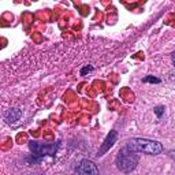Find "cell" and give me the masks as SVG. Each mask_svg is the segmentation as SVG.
<instances>
[{
    "label": "cell",
    "mask_w": 175,
    "mask_h": 175,
    "mask_svg": "<svg viewBox=\"0 0 175 175\" xmlns=\"http://www.w3.org/2000/svg\"><path fill=\"white\" fill-rule=\"evenodd\" d=\"M126 148L134 152H140V153H146V155H159L163 151L160 142L148 140V138H131L127 141Z\"/></svg>",
    "instance_id": "1"
},
{
    "label": "cell",
    "mask_w": 175,
    "mask_h": 175,
    "mask_svg": "<svg viewBox=\"0 0 175 175\" xmlns=\"http://www.w3.org/2000/svg\"><path fill=\"white\" fill-rule=\"evenodd\" d=\"M115 163H116V167H118L121 171L123 172H130L131 170H134L137 167L138 159L135 156L134 151H131L129 148H125L122 151L118 152L116 159H115Z\"/></svg>",
    "instance_id": "2"
},
{
    "label": "cell",
    "mask_w": 175,
    "mask_h": 175,
    "mask_svg": "<svg viewBox=\"0 0 175 175\" xmlns=\"http://www.w3.org/2000/svg\"><path fill=\"white\" fill-rule=\"evenodd\" d=\"M29 148L33 152V155L36 156H45V155H51L54 156L57 151V146L54 144H41L37 141H30L29 142Z\"/></svg>",
    "instance_id": "3"
},
{
    "label": "cell",
    "mask_w": 175,
    "mask_h": 175,
    "mask_svg": "<svg viewBox=\"0 0 175 175\" xmlns=\"http://www.w3.org/2000/svg\"><path fill=\"white\" fill-rule=\"evenodd\" d=\"M75 172L78 174H84V175H96L99 174V168L96 167L93 162L90 160H82L79 164L75 167Z\"/></svg>",
    "instance_id": "4"
},
{
    "label": "cell",
    "mask_w": 175,
    "mask_h": 175,
    "mask_svg": "<svg viewBox=\"0 0 175 175\" xmlns=\"http://www.w3.org/2000/svg\"><path fill=\"white\" fill-rule=\"evenodd\" d=\"M116 140H118V133H116L115 130L110 131V134H108L107 137H105L104 142H103V145H101V148L99 149L97 156H103L107 151H110V149H111L112 146H114L115 142H116Z\"/></svg>",
    "instance_id": "5"
},
{
    "label": "cell",
    "mask_w": 175,
    "mask_h": 175,
    "mask_svg": "<svg viewBox=\"0 0 175 175\" xmlns=\"http://www.w3.org/2000/svg\"><path fill=\"white\" fill-rule=\"evenodd\" d=\"M21 115H22V111H21V110L12 108V110H8V111L6 112L4 118H6V121L8 122V123H15V122L21 118Z\"/></svg>",
    "instance_id": "6"
},
{
    "label": "cell",
    "mask_w": 175,
    "mask_h": 175,
    "mask_svg": "<svg viewBox=\"0 0 175 175\" xmlns=\"http://www.w3.org/2000/svg\"><path fill=\"white\" fill-rule=\"evenodd\" d=\"M144 82H152V84H159L160 82V79L156 77H152V75H148V77L144 78Z\"/></svg>",
    "instance_id": "7"
},
{
    "label": "cell",
    "mask_w": 175,
    "mask_h": 175,
    "mask_svg": "<svg viewBox=\"0 0 175 175\" xmlns=\"http://www.w3.org/2000/svg\"><path fill=\"white\" fill-rule=\"evenodd\" d=\"M90 71H93V66H86V67H84L81 70V75H86L88 73H90Z\"/></svg>",
    "instance_id": "8"
},
{
    "label": "cell",
    "mask_w": 175,
    "mask_h": 175,
    "mask_svg": "<svg viewBox=\"0 0 175 175\" xmlns=\"http://www.w3.org/2000/svg\"><path fill=\"white\" fill-rule=\"evenodd\" d=\"M155 114L157 115L159 118H160V116L164 114V107H156V108H155Z\"/></svg>",
    "instance_id": "9"
},
{
    "label": "cell",
    "mask_w": 175,
    "mask_h": 175,
    "mask_svg": "<svg viewBox=\"0 0 175 175\" xmlns=\"http://www.w3.org/2000/svg\"><path fill=\"white\" fill-rule=\"evenodd\" d=\"M172 63H174V66H175V52L172 54Z\"/></svg>",
    "instance_id": "10"
},
{
    "label": "cell",
    "mask_w": 175,
    "mask_h": 175,
    "mask_svg": "<svg viewBox=\"0 0 175 175\" xmlns=\"http://www.w3.org/2000/svg\"><path fill=\"white\" fill-rule=\"evenodd\" d=\"M171 153H172V157L175 159V152H171Z\"/></svg>",
    "instance_id": "11"
}]
</instances>
